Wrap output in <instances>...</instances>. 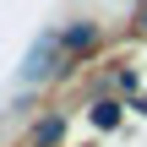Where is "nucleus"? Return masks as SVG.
<instances>
[{
  "label": "nucleus",
  "mask_w": 147,
  "mask_h": 147,
  "mask_svg": "<svg viewBox=\"0 0 147 147\" xmlns=\"http://www.w3.org/2000/svg\"><path fill=\"white\" fill-rule=\"evenodd\" d=\"M93 120H98V125H115V120H120V104H93Z\"/></svg>",
  "instance_id": "obj_1"
},
{
  "label": "nucleus",
  "mask_w": 147,
  "mask_h": 147,
  "mask_svg": "<svg viewBox=\"0 0 147 147\" xmlns=\"http://www.w3.org/2000/svg\"><path fill=\"white\" fill-rule=\"evenodd\" d=\"M142 22H147V16H142Z\"/></svg>",
  "instance_id": "obj_2"
}]
</instances>
